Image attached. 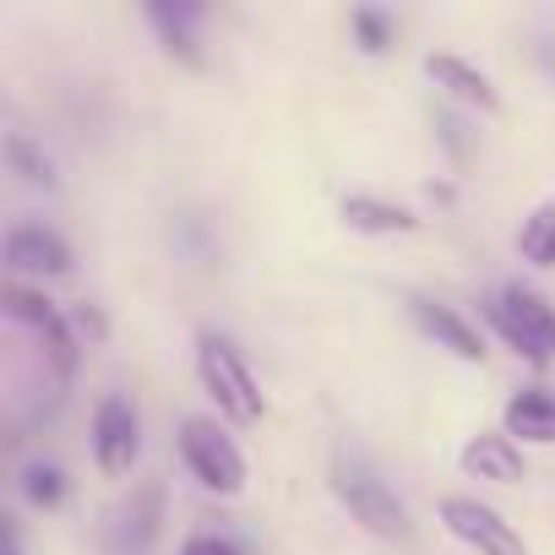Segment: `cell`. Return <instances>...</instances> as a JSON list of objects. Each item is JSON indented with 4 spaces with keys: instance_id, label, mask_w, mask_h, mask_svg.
Here are the masks:
<instances>
[{
    "instance_id": "cell-8",
    "label": "cell",
    "mask_w": 555,
    "mask_h": 555,
    "mask_svg": "<svg viewBox=\"0 0 555 555\" xmlns=\"http://www.w3.org/2000/svg\"><path fill=\"white\" fill-rule=\"evenodd\" d=\"M7 267H12V284L23 272H39V278H66L72 272V245L44 229V223H12L7 229Z\"/></svg>"
},
{
    "instance_id": "cell-11",
    "label": "cell",
    "mask_w": 555,
    "mask_h": 555,
    "mask_svg": "<svg viewBox=\"0 0 555 555\" xmlns=\"http://www.w3.org/2000/svg\"><path fill=\"white\" fill-rule=\"evenodd\" d=\"M463 474L490 479V485H522L528 479V463H522V452H517L512 436H474L463 447Z\"/></svg>"
},
{
    "instance_id": "cell-5",
    "label": "cell",
    "mask_w": 555,
    "mask_h": 555,
    "mask_svg": "<svg viewBox=\"0 0 555 555\" xmlns=\"http://www.w3.org/2000/svg\"><path fill=\"white\" fill-rule=\"evenodd\" d=\"M441 528H447L457 544L479 550V555H528L522 533H517L495 506H485V501H474V495H447V501H441Z\"/></svg>"
},
{
    "instance_id": "cell-4",
    "label": "cell",
    "mask_w": 555,
    "mask_h": 555,
    "mask_svg": "<svg viewBox=\"0 0 555 555\" xmlns=\"http://www.w3.org/2000/svg\"><path fill=\"white\" fill-rule=\"evenodd\" d=\"M338 501L349 506V517L360 528H371L376 539H409V506L392 495V485L382 474H371L365 463H338L333 474Z\"/></svg>"
},
{
    "instance_id": "cell-20",
    "label": "cell",
    "mask_w": 555,
    "mask_h": 555,
    "mask_svg": "<svg viewBox=\"0 0 555 555\" xmlns=\"http://www.w3.org/2000/svg\"><path fill=\"white\" fill-rule=\"evenodd\" d=\"M7 555H23V544H17V539H12V544H7Z\"/></svg>"
},
{
    "instance_id": "cell-6",
    "label": "cell",
    "mask_w": 555,
    "mask_h": 555,
    "mask_svg": "<svg viewBox=\"0 0 555 555\" xmlns=\"http://www.w3.org/2000/svg\"><path fill=\"white\" fill-rule=\"evenodd\" d=\"M0 306H7V317L17 322V327H28L39 344H44V354L55 360V371L61 376H72V365H77V338H72V322L39 295V289H23V284H7V295H0Z\"/></svg>"
},
{
    "instance_id": "cell-18",
    "label": "cell",
    "mask_w": 555,
    "mask_h": 555,
    "mask_svg": "<svg viewBox=\"0 0 555 555\" xmlns=\"http://www.w3.org/2000/svg\"><path fill=\"white\" fill-rule=\"evenodd\" d=\"M354 39H360V50H365V55H382V50L392 44V23H387V12L360 7V12H354Z\"/></svg>"
},
{
    "instance_id": "cell-12",
    "label": "cell",
    "mask_w": 555,
    "mask_h": 555,
    "mask_svg": "<svg viewBox=\"0 0 555 555\" xmlns=\"http://www.w3.org/2000/svg\"><path fill=\"white\" fill-rule=\"evenodd\" d=\"M501 425H506V436H522V441H533V447H555V398H550L544 387L512 392Z\"/></svg>"
},
{
    "instance_id": "cell-3",
    "label": "cell",
    "mask_w": 555,
    "mask_h": 555,
    "mask_svg": "<svg viewBox=\"0 0 555 555\" xmlns=\"http://www.w3.org/2000/svg\"><path fill=\"white\" fill-rule=\"evenodd\" d=\"M180 457H185V468L196 474L202 490H212V495H240L245 490V452L234 447V436L218 420L191 414L180 425Z\"/></svg>"
},
{
    "instance_id": "cell-9",
    "label": "cell",
    "mask_w": 555,
    "mask_h": 555,
    "mask_svg": "<svg viewBox=\"0 0 555 555\" xmlns=\"http://www.w3.org/2000/svg\"><path fill=\"white\" fill-rule=\"evenodd\" d=\"M425 77H430L447 99H457V104H468V109H479V115H495V109H501L495 82H490L479 66H468L463 55H425Z\"/></svg>"
},
{
    "instance_id": "cell-2",
    "label": "cell",
    "mask_w": 555,
    "mask_h": 555,
    "mask_svg": "<svg viewBox=\"0 0 555 555\" xmlns=\"http://www.w3.org/2000/svg\"><path fill=\"white\" fill-rule=\"evenodd\" d=\"M485 317L490 327L533 365H550L555 360V306L539 295V289H522V284H506L485 300Z\"/></svg>"
},
{
    "instance_id": "cell-15",
    "label": "cell",
    "mask_w": 555,
    "mask_h": 555,
    "mask_svg": "<svg viewBox=\"0 0 555 555\" xmlns=\"http://www.w3.org/2000/svg\"><path fill=\"white\" fill-rule=\"evenodd\" d=\"M147 23L158 28V39L169 50H180L185 61H196V23H202V7H147Z\"/></svg>"
},
{
    "instance_id": "cell-17",
    "label": "cell",
    "mask_w": 555,
    "mask_h": 555,
    "mask_svg": "<svg viewBox=\"0 0 555 555\" xmlns=\"http://www.w3.org/2000/svg\"><path fill=\"white\" fill-rule=\"evenodd\" d=\"M23 501L39 506V512L61 506V501H66V474H61L55 463H28V468H23Z\"/></svg>"
},
{
    "instance_id": "cell-16",
    "label": "cell",
    "mask_w": 555,
    "mask_h": 555,
    "mask_svg": "<svg viewBox=\"0 0 555 555\" xmlns=\"http://www.w3.org/2000/svg\"><path fill=\"white\" fill-rule=\"evenodd\" d=\"M7 164H12V175H23L28 185H44V191H55V185H61V175H55L50 153H39L23 131H7Z\"/></svg>"
},
{
    "instance_id": "cell-14",
    "label": "cell",
    "mask_w": 555,
    "mask_h": 555,
    "mask_svg": "<svg viewBox=\"0 0 555 555\" xmlns=\"http://www.w3.org/2000/svg\"><path fill=\"white\" fill-rule=\"evenodd\" d=\"M517 250H522V261H533V267H555V202H539L528 218H522V229H517Z\"/></svg>"
},
{
    "instance_id": "cell-19",
    "label": "cell",
    "mask_w": 555,
    "mask_h": 555,
    "mask_svg": "<svg viewBox=\"0 0 555 555\" xmlns=\"http://www.w3.org/2000/svg\"><path fill=\"white\" fill-rule=\"evenodd\" d=\"M180 555H240V550L229 539H218V533H196V539L180 544Z\"/></svg>"
},
{
    "instance_id": "cell-1",
    "label": "cell",
    "mask_w": 555,
    "mask_h": 555,
    "mask_svg": "<svg viewBox=\"0 0 555 555\" xmlns=\"http://www.w3.org/2000/svg\"><path fill=\"white\" fill-rule=\"evenodd\" d=\"M196 376H202L207 398L218 403V414L229 425H256L261 420V409H267L261 403V387H256L245 354L229 338H218V333H202L196 338Z\"/></svg>"
},
{
    "instance_id": "cell-10",
    "label": "cell",
    "mask_w": 555,
    "mask_h": 555,
    "mask_svg": "<svg viewBox=\"0 0 555 555\" xmlns=\"http://www.w3.org/2000/svg\"><path fill=\"white\" fill-rule=\"evenodd\" d=\"M414 322H420V333L436 338L447 354H457V360H485V338H479V327H474L468 317H457L452 306L414 300Z\"/></svg>"
},
{
    "instance_id": "cell-13",
    "label": "cell",
    "mask_w": 555,
    "mask_h": 555,
    "mask_svg": "<svg viewBox=\"0 0 555 555\" xmlns=\"http://www.w3.org/2000/svg\"><path fill=\"white\" fill-rule=\"evenodd\" d=\"M344 223L354 229V234H414L420 229V218L409 212V207H398V202H382V196H344Z\"/></svg>"
},
{
    "instance_id": "cell-7",
    "label": "cell",
    "mask_w": 555,
    "mask_h": 555,
    "mask_svg": "<svg viewBox=\"0 0 555 555\" xmlns=\"http://www.w3.org/2000/svg\"><path fill=\"white\" fill-rule=\"evenodd\" d=\"M137 457H142V420H137L131 398H120V392L99 398V409H93V463L104 474H131Z\"/></svg>"
}]
</instances>
